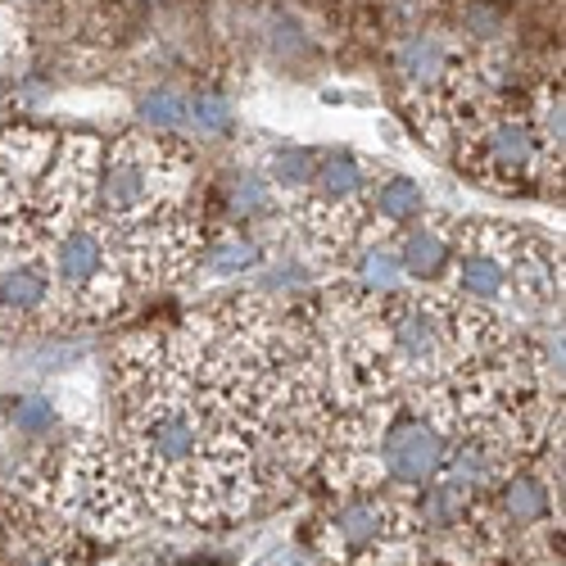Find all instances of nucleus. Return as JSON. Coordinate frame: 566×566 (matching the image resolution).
<instances>
[{
	"label": "nucleus",
	"mask_w": 566,
	"mask_h": 566,
	"mask_svg": "<svg viewBox=\"0 0 566 566\" xmlns=\"http://www.w3.org/2000/svg\"><path fill=\"white\" fill-rule=\"evenodd\" d=\"M395 254H399L403 281H440L453 263V235L427 218H417L403 227Z\"/></svg>",
	"instance_id": "nucleus-5"
},
{
	"label": "nucleus",
	"mask_w": 566,
	"mask_h": 566,
	"mask_svg": "<svg viewBox=\"0 0 566 566\" xmlns=\"http://www.w3.org/2000/svg\"><path fill=\"white\" fill-rule=\"evenodd\" d=\"M471 150H476V168L494 181H522L535 172L539 159H548L535 127L512 114H499L490 123L471 127Z\"/></svg>",
	"instance_id": "nucleus-4"
},
{
	"label": "nucleus",
	"mask_w": 566,
	"mask_h": 566,
	"mask_svg": "<svg viewBox=\"0 0 566 566\" xmlns=\"http://www.w3.org/2000/svg\"><path fill=\"white\" fill-rule=\"evenodd\" d=\"M358 286H363L367 295H381V300L403 286V268H399L395 245L367 241V245L358 250Z\"/></svg>",
	"instance_id": "nucleus-11"
},
{
	"label": "nucleus",
	"mask_w": 566,
	"mask_h": 566,
	"mask_svg": "<svg viewBox=\"0 0 566 566\" xmlns=\"http://www.w3.org/2000/svg\"><path fill=\"white\" fill-rule=\"evenodd\" d=\"M408 531H412V507H403L399 499H386L381 490H358L326 516L322 544L332 557L358 562V557H381L408 544Z\"/></svg>",
	"instance_id": "nucleus-3"
},
{
	"label": "nucleus",
	"mask_w": 566,
	"mask_h": 566,
	"mask_svg": "<svg viewBox=\"0 0 566 566\" xmlns=\"http://www.w3.org/2000/svg\"><path fill=\"white\" fill-rule=\"evenodd\" d=\"M55 281V304L86 313V317H105L123 304L127 272L118 259V241L105 222H69L51 235V254H45Z\"/></svg>",
	"instance_id": "nucleus-2"
},
{
	"label": "nucleus",
	"mask_w": 566,
	"mask_h": 566,
	"mask_svg": "<svg viewBox=\"0 0 566 566\" xmlns=\"http://www.w3.org/2000/svg\"><path fill=\"white\" fill-rule=\"evenodd\" d=\"M304 281H308V268H304L300 259H276V263L263 272L259 291H263V295H276V291H300Z\"/></svg>",
	"instance_id": "nucleus-18"
},
{
	"label": "nucleus",
	"mask_w": 566,
	"mask_h": 566,
	"mask_svg": "<svg viewBox=\"0 0 566 566\" xmlns=\"http://www.w3.org/2000/svg\"><path fill=\"white\" fill-rule=\"evenodd\" d=\"M55 150H60L55 136L32 132V127H10V132H0V172H6L14 186L41 181L51 172Z\"/></svg>",
	"instance_id": "nucleus-8"
},
{
	"label": "nucleus",
	"mask_w": 566,
	"mask_h": 566,
	"mask_svg": "<svg viewBox=\"0 0 566 566\" xmlns=\"http://www.w3.org/2000/svg\"><path fill=\"white\" fill-rule=\"evenodd\" d=\"M186 132H200V136H222L231 132V109L222 96H196V101H186Z\"/></svg>",
	"instance_id": "nucleus-17"
},
{
	"label": "nucleus",
	"mask_w": 566,
	"mask_h": 566,
	"mask_svg": "<svg viewBox=\"0 0 566 566\" xmlns=\"http://www.w3.org/2000/svg\"><path fill=\"white\" fill-rule=\"evenodd\" d=\"M308 191H313L308 200H322V205H367V168L354 150L317 155Z\"/></svg>",
	"instance_id": "nucleus-7"
},
{
	"label": "nucleus",
	"mask_w": 566,
	"mask_h": 566,
	"mask_svg": "<svg viewBox=\"0 0 566 566\" xmlns=\"http://www.w3.org/2000/svg\"><path fill=\"white\" fill-rule=\"evenodd\" d=\"M186 101L191 96H181V91H172V86H155L136 101V114L159 136H172V132H186Z\"/></svg>",
	"instance_id": "nucleus-15"
},
{
	"label": "nucleus",
	"mask_w": 566,
	"mask_h": 566,
	"mask_svg": "<svg viewBox=\"0 0 566 566\" xmlns=\"http://www.w3.org/2000/svg\"><path fill=\"white\" fill-rule=\"evenodd\" d=\"M467 32L476 36V41H494V36L503 32V14L481 0V6H471V10H467Z\"/></svg>",
	"instance_id": "nucleus-19"
},
{
	"label": "nucleus",
	"mask_w": 566,
	"mask_h": 566,
	"mask_svg": "<svg viewBox=\"0 0 566 566\" xmlns=\"http://www.w3.org/2000/svg\"><path fill=\"white\" fill-rule=\"evenodd\" d=\"M367 213H376L386 227H408L417 218H427V191L412 177H386L381 186L367 191Z\"/></svg>",
	"instance_id": "nucleus-10"
},
{
	"label": "nucleus",
	"mask_w": 566,
	"mask_h": 566,
	"mask_svg": "<svg viewBox=\"0 0 566 566\" xmlns=\"http://www.w3.org/2000/svg\"><path fill=\"white\" fill-rule=\"evenodd\" d=\"M263 263V250L250 241V235H218V241L205 250V268L213 276H245Z\"/></svg>",
	"instance_id": "nucleus-14"
},
{
	"label": "nucleus",
	"mask_w": 566,
	"mask_h": 566,
	"mask_svg": "<svg viewBox=\"0 0 566 566\" xmlns=\"http://www.w3.org/2000/svg\"><path fill=\"white\" fill-rule=\"evenodd\" d=\"M503 512H507V522L516 526H539L548 522V512H553V485L539 476V471H512V476L503 481V494H499Z\"/></svg>",
	"instance_id": "nucleus-9"
},
{
	"label": "nucleus",
	"mask_w": 566,
	"mask_h": 566,
	"mask_svg": "<svg viewBox=\"0 0 566 566\" xmlns=\"http://www.w3.org/2000/svg\"><path fill=\"white\" fill-rule=\"evenodd\" d=\"M395 64H399V77H403L408 86L431 91V96L449 91V86H453V77H458V60H453V51H449V45H444L440 36H431V32L408 36V41L399 45Z\"/></svg>",
	"instance_id": "nucleus-6"
},
{
	"label": "nucleus",
	"mask_w": 566,
	"mask_h": 566,
	"mask_svg": "<svg viewBox=\"0 0 566 566\" xmlns=\"http://www.w3.org/2000/svg\"><path fill=\"white\" fill-rule=\"evenodd\" d=\"M313 168H317V155H313V150H304V146H281V150H272L263 177H268L272 186H281V191H308Z\"/></svg>",
	"instance_id": "nucleus-16"
},
{
	"label": "nucleus",
	"mask_w": 566,
	"mask_h": 566,
	"mask_svg": "<svg viewBox=\"0 0 566 566\" xmlns=\"http://www.w3.org/2000/svg\"><path fill=\"white\" fill-rule=\"evenodd\" d=\"M272 191H276V186H272L263 172H235L231 186H227V209H231V218H245V222L268 218L272 205H276Z\"/></svg>",
	"instance_id": "nucleus-13"
},
{
	"label": "nucleus",
	"mask_w": 566,
	"mask_h": 566,
	"mask_svg": "<svg viewBox=\"0 0 566 566\" xmlns=\"http://www.w3.org/2000/svg\"><path fill=\"white\" fill-rule=\"evenodd\" d=\"M6 427L19 440H51L55 427H60V408L45 395H14L6 403Z\"/></svg>",
	"instance_id": "nucleus-12"
},
{
	"label": "nucleus",
	"mask_w": 566,
	"mask_h": 566,
	"mask_svg": "<svg viewBox=\"0 0 566 566\" xmlns=\"http://www.w3.org/2000/svg\"><path fill=\"white\" fill-rule=\"evenodd\" d=\"M186 181V155L177 146H159L146 136H127L114 150L101 155L96 172V213L105 227L123 231L132 222H146L164 209H177Z\"/></svg>",
	"instance_id": "nucleus-1"
}]
</instances>
